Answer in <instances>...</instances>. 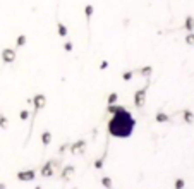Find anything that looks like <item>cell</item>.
Here are the masks:
<instances>
[{
  "mask_svg": "<svg viewBox=\"0 0 194 189\" xmlns=\"http://www.w3.org/2000/svg\"><path fill=\"white\" fill-rule=\"evenodd\" d=\"M108 127H110V132L115 134V136H129L131 131L134 129V120L129 112L119 108V110H115L113 119L110 120Z\"/></svg>",
  "mask_w": 194,
  "mask_h": 189,
  "instance_id": "obj_1",
  "label": "cell"
}]
</instances>
